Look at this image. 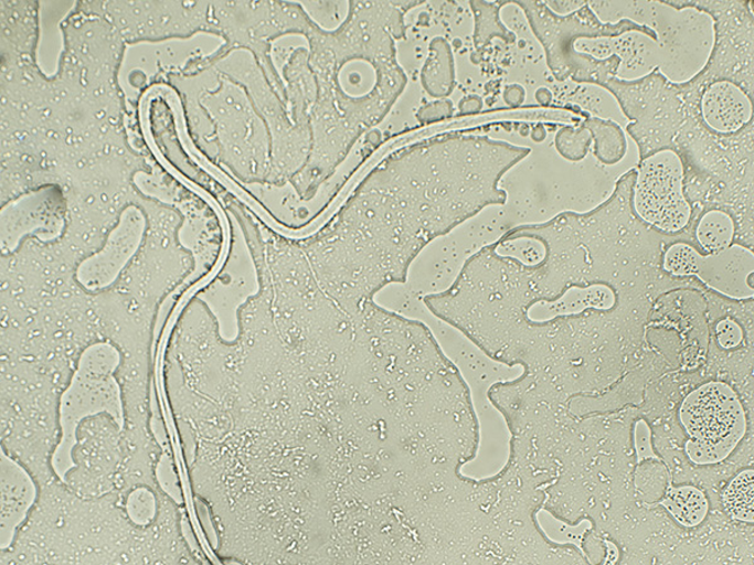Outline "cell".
Wrapping results in <instances>:
<instances>
[{
	"instance_id": "6da1fadb",
	"label": "cell",
	"mask_w": 754,
	"mask_h": 565,
	"mask_svg": "<svg viewBox=\"0 0 754 565\" xmlns=\"http://www.w3.org/2000/svg\"><path fill=\"white\" fill-rule=\"evenodd\" d=\"M530 148L449 134L390 153L329 221L296 238L318 285L358 315L379 291L405 285L428 245L486 207L505 205L499 181Z\"/></svg>"
},
{
	"instance_id": "7a4b0ae2",
	"label": "cell",
	"mask_w": 754,
	"mask_h": 565,
	"mask_svg": "<svg viewBox=\"0 0 754 565\" xmlns=\"http://www.w3.org/2000/svg\"><path fill=\"white\" fill-rule=\"evenodd\" d=\"M426 2H348L334 30L314 20L304 34L317 87L310 157L289 184L311 202L347 160L363 134L385 120L407 86L396 42L406 40L405 15Z\"/></svg>"
},
{
	"instance_id": "3957f363",
	"label": "cell",
	"mask_w": 754,
	"mask_h": 565,
	"mask_svg": "<svg viewBox=\"0 0 754 565\" xmlns=\"http://www.w3.org/2000/svg\"><path fill=\"white\" fill-rule=\"evenodd\" d=\"M523 9L531 29L546 53L548 66L553 77L560 82L571 78L576 84H592L602 87L607 81L617 77L623 58L619 54L599 60L576 49L584 41L619 39L626 33H639L658 41L657 31L624 18L620 22L604 23L590 8L588 2L578 11L559 15L553 13L546 2L533 0H511Z\"/></svg>"
},
{
	"instance_id": "277c9868",
	"label": "cell",
	"mask_w": 754,
	"mask_h": 565,
	"mask_svg": "<svg viewBox=\"0 0 754 565\" xmlns=\"http://www.w3.org/2000/svg\"><path fill=\"white\" fill-rule=\"evenodd\" d=\"M678 417L688 436L687 458L697 467H713L729 459L748 430L737 392L721 381L707 382L690 392Z\"/></svg>"
},
{
	"instance_id": "5b68a950",
	"label": "cell",
	"mask_w": 754,
	"mask_h": 565,
	"mask_svg": "<svg viewBox=\"0 0 754 565\" xmlns=\"http://www.w3.org/2000/svg\"><path fill=\"white\" fill-rule=\"evenodd\" d=\"M602 87L610 90L631 121L626 130L638 146L639 160L671 149L688 117L680 84L656 70L638 79L612 78Z\"/></svg>"
},
{
	"instance_id": "8992f818",
	"label": "cell",
	"mask_w": 754,
	"mask_h": 565,
	"mask_svg": "<svg viewBox=\"0 0 754 565\" xmlns=\"http://www.w3.org/2000/svg\"><path fill=\"white\" fill-rule=\"evenodd\" d=\"M125 455L124 422L106 412L88 415L75 427L72 467L62 479L84 499L116 493Z\"/></svg>"
},
{
	"instance_id": "52a82bcc",
	"label": "cell",
	"mask_w": 754,
	"mask_h": 565,
	"mask_svg": "<svg viewBox=\"0 0 754 565\" xmlns=\"http://www.w3.org/2000/svg\"><path fill=\"white\" fill-rule=\"evenodd\" d=\"M631 206L639 221L668 236L683 233L694 216L684 191L686 169L679 154L661 150L639 160Z\"/></svg>"
},
{
	"instance_id": "ba28073f",
	"label": "cell",
	"mask_w": 754,
	"mask_h": 565,
	"mask_svg": "<svg viewBox=\"0 0 754 565\" xmlns=\"http://www.w3.org/2000/svg\"><path fill=\"white\" fill-rule=\"evenodd\" d=\"M662 270L671 277H694L716 295L742 302L754 297V254L746 245L703 254L694 244L677 242L662 253Z\"/></svg>"
},
{
	"instance_id": "9c48e42d",
	"label": "cell",
	"mask_w": 754,
	"mask_h": 565,
	"mask_svg": "<svg viewBox=\"0 0 754 565\" xmlns=\"http://www.w3.org/2000/svg\"><path fill=\"white\" fill-rule=\"evenodd\" d=\"M680 85L699 122L712 135L731 138L754 126L753 88L708 76L702 70Z\"/></svg>"
},
{
	"instance_id": "30bf717a",
	"label": "cell",
	"mask_w": 754,
	"mask_h": 565,
	"mask_svg": "<svg viewBox=\"0 0 754 565\" xmlns=\"http://www.w3.org/2000/svg\"><path fill=\"white\" fill-rule=\"evenodd\" d=\"M142 224L130 218L126 224V218L119 227L110 235L107 245L96 257L88 258L77 271V279L81 286L95 294L114 285L125 264L129 262L142 238Z\"/></svg>"
},
{
	"instance_id": "8fae6325",
	"label": "cell",
	"mask_w": 754,
	"mask_h": 565,
	"mask_svg": "<svg viewBox=\"0 0 754 565\" xmlns=\"http://www.w3.org/2000/svg\"><path fill=\"white\" fill-rule=\"evenodd\" d=\"M617 302L616 291L605 282L587 287L571 286L555 300H535L524 309L527 322L544 324L557 318L583 315L588 309L610 311Z\"/></svg>"
},
{
	"instance_id": "7c38bea8",
	"label": "cell",
	"mask_w": 754,
	"mask_h": 565,
	"mask_svg": "<svg viewBox=\"0 0 754 565\" xmlns=\"http://www.w3.org/2000/svg\"><path fill=\"white\" fill-rule=\"evenodd\" d=\"M38 495L33 479L20 465L2 454V540L9 541L23 522ZM8 541V543H9ZM7 543V544H8ZM6 544V545H7ZM4 545V546H6Z\"/></svg>"
},
{
	"instance_id": "4fadbf2b",
	"label": "cell",
	"mask_w": 754,
	"mask_h": 565,
	"mask_svg": "<svg viewBox=\"0 0 754 565\" xmlns=\"http://www.w3.org/2000/svg\"><path fill=\"white\" fill-rule=\"evenodd\" d=\"M422 85L434 98L447 99L457 87L456 63L450 44L443 36L431 42L429 56L422 70Z\"/></svg>"
},
{
	"instance_id": "5bb4252c",
	"label": "cell",
	"mask_w": 754,
	"mask_h": 565,
	"mask_svg": "<svg viewBox=\"0 0 754 565\" xmlns=\"http://www.w3.org/2000/svg\"><path fill=\"white\" fill-rule=\"evenodd\" d=\"M654 505L665 508L673 521L687 530L702 525L711 509L710 499L702 489L694 486L675 487L671 482L666 489L665 498Z\"/></svg>"
},
{
	"instance_id": "9a60e30c",
	"label": "cell",
	"mask_w": 754,
	"mask_h": 565,
	"mask_svg": "<svg viewBox=\"0 0 754 565\" xmlns=\"http://www.w3.org/2000/svg\"><path fill=\"white\" fill-rule=\"evenodd\" d=\"M533 518L535 526L544 540L560 546H575L590 565H595L585 550L586 534L592 532L595 526L593 519L584 518L576 524H569L546 508H540Z\"/></svg>"
},
{
	"instance_id": "2e32d148",
	"label": "cell",
	"mask_w": 754,
	"mask_h": 565,
	"mask_svg": "<svg viewBox=\"0 0 754 565\" xmlns=\"http://www.w3.org/2000/svg\"><path fill=\"white\" fill-rule=\"evenodd\" d=\"M737 233L734 216L722 209H708L698 216L694 227L695 241L705 254L730 248Z\"/></svg>"
},
{
	"instance_id": "e0dca14e",
	"label": "cell",
	"mask_w": 754,
	"mask_h": 565,
	"mask_svg": "<svg viewBox=\"0 0 754 565\" xmlns=\"http://www.w3.org/2000/svg\"><path fill=\"white\" fill-rule=\"evenodd\" d=\"M469 6L475 14V49L476 53L484 54L495 39L512 44L517 36L501 21V9L511 6V0L503 2H477L470 0Z\"/></svg>"
},
{
	"instance_id": "ac0fdd59",
	"label": "cell",
	"mask_w": 754,
	"mask_h": 565,
	"mask_svg": "<svg viewBox=\"0 0 754 565\" xmlns=\"http://www.w3.org/2000/svg\"><path fill=\"white\" fill-rule=\"evenodd\" d=\"M581 127L592 134L595 142V158L604 166H616L625 158L628 141L619 125L590 115Z\"/></svg>"
},
{
	"instance_id": "d6986e66",
	"label": "cell",
	"mask_w": 754,
	"mask_h": 565,
	"mask_svg": "<svg viewBox=\"0 0 754 565\" xmlns=\"http://www.w3.org/2000/svg\"><path fill=\"white\" fill-rule=\"evenodd\" d=\"M753 478V469L742 470L723 490L722 505L733 521L754 523Z\"/></svg>"
},
{
	"instance_id": "ffe728a7",
	"label": "cell",
	"mask_w": 754,
	"mask_h": 565,
	"mask_svg": "<svg viewBox=\"0 0 754 565\" xmlns=\"http://www.w3.org/2000/svg\"><path fill=\"white\" fill-rule=\"evenodd\" d=\"M593 136L584 127L565 126L557 132L556 149L563 159L572 162L586 158Z\"/></svg>"
},
{
	"instance_id": "44dd1931",
	"label": "cell",
	"mask_w": 754,
	"mask_h": 565,
	"mask_svg": "<svg viewBox=\"0 0 754 565\" xmlns=\"http://www.w3.org/2000/svg\"><path fill=\"white\" fill-rule=\"evenodd\" d=\"M633 444L636 455V467L647 461L662 462V459L654 450L651 427L647 420L639 418L633 426Z\"/></svg>"
},
{
	"instance_id": "7402d4cb",
	"label": "cell",
	"mask_w": 754,
	"mask_h": 565,
	"mask_svg": "<svg viewBox=\"0 0 754 565\" xmlns=\"http://www.w3.org/2000/svg\"><path fill=\"white\" fill-rule=\"evenodd\" d=\"M716 343L721 349L730 351L740 348L744 332L739 322L732 318H724L715 326Z\"/></svg>"
},
{
	"instance_id": "603a6c76",
	"label": "cell",
	"mask_w": 754,
	"mask_h": 565,
	"mask_svg": "<svg viewBox=\"0 0 754 565\" xmlns=\"http://www.w3.org/2000/svg\"><path fill=\"white\" fill-rule=\"evenodd\" d=\"M454 113V106L450 99H440V102L432 103L423 106L416 114L417 121L422 124H432L440 121L443 118L450 117Z\"/></svg>"
},
{
	"instance_id": "cb8c5ba5",
	"label": "cell",
	"mask_w": 754,
	"mask_h": 565,
	"mask_svg": "<svg viewBox=\"0 0 754 565\" xmlns=\"http://www.w3.org/2000/svg\"><path fill=\"white\" fill-rule=\"evenodd\" d=\"M525 90L520 85L508 86L505 90V102L512 107H520L524 103Z\"/></svg>"
},
{
	"instance_id": "d4e9b609",
	"label": "cell",
	"mask_w": 754,
	"mask_h": 565,
	"mask_svg": "<svg viewBox=\"0 0 754 565\" xmlns=\"http://www.w3.org/2000/svg\"><path fill=\"white\" fill-rule=\"evenodd\" d=\"M548 7L553 13L559 15H567L578 11L586 2H546Z\"/></svg>"
},
{
	"instance_id": "484cf974",
	"label": "cell",
	"mask_w": 754,
	"mask_h": 565,
	"mask_svg": "<svg viewBox=\"0 0 754 565\" xmlns=\"http://www.w3.org/2000/svg\"><path fill=\"white\" fill-rule=\"evenodd\" d=\"M481 107H484V102H481V98L479 96L471 95L461 99L459 111L461 115L479 114Z\"/></svg>"
},
{
	"instance_id": "4316f807",
	"label": "cell",
	"mask_w": 754,
	"mask_h": 565,
	"mask_svg": "<svg viewBox=\"0 0 754 565\" xmlns=\"http://www.w3.org/2000/svg\"><path fill=\"white\" fill-rule=\"evenodd\" d=\"M535 98H538L539 106H551L552 103V94L551 90L546 87H541L538 90H535Z\"/></svg>"
},
{
	"instance_id": "83f0119b",
	"label": "cell",
	"mask_w": 754,
	"mask_h": 565,
	"mask_svg": "<svg viewBox=\"0 0 754 565\" xmlns=\"http://www.w3.org/2000/svg\"><path fill=\"white\" fill-rule=\"evenodd\" d=\"M531 138L535 142H542V141L546 140V138H548L546 126H544L543 124L535 125L532 129Z\"/></svg>"
}]
</instances>
